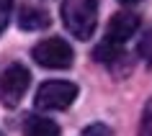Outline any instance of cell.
<instances>
[{
    "label": "cell",
    "mask_w": 152,
    "mask_h": 136,
    "mask_svg": "<svg viewBox=\"0 0 152 136\" xmlns=\"http://www.w3.org/2000/svg\"><path fill=\"white\" fill-rule=\"evenodd\" d=\"M137 28H139V16H134V13H116L111 18L108 28H106V39L93 51L96 62H103V64L116 62L124 54V44L137 33Z\"/></svg>",
    "instance_id": "obj_1"
},
{
    "label": "cell",
    "mask_w": 152,
    "mask_h": 136,
    "mask_svg": "<svg viewBox=\"0 0 152 136\" xmlns=\"http://www.w3.org/2000/svg\"><path fill=\"white\" fill-rule=\"evenodd\" d=\"M62 23L80 41H88L98 26V0H62Z\"/></svg>",
    "instance_id": "obj_2"
},
{
    "label": "cell",
    "mask_w": 152,
    "mask_h": 136,
    "mask_svg": "<svg viewBox=\"0 0 152 136\" xmlns=\"http://www.w3.org/2000/svg\"><path fill=\"white\" fill-rule=\"evenodd\" d=\"M77 98V85L67 80H49L44 85H39L34 103L39 111H64L70 108Z\"/></svg>",
    "instance_id": "obj_3"
},
{
    "label": "cell",
    "mask_w": 152,
    "mask_h": 136,
    "mask_svg": "<svg viewBox=\"0 0 152 136\" xmlns=\"http://www.w3.org/2000/svg\"><path fill=\"white\" fill-rule=\"evenodd\" d=\"M34 62L47 67V69H67L72 64V46L59 36H52V39L39 41L31 51Z\"/></svg>",
    "instance_id": "obj_4"
},
{
    "label": "cell",
    "mask_w": 152,
    "mask_h": 136,
    "mask_svg": "<svg viewBox=\"0 0 152 136\" xmlns=\"http://www.w3.org/2000/svg\"><path fill=\"white\" fill-rule=\"evenodd\" d=\"M28 82H31V75L23 64H10L5 75H3V82H0V100L5 108H16L21 100H23L26 90H28Z\"/></svg>",
    "instance_id": "obj_5"
},
{
    "label": "cell",
    "mask_w": 152,
    "mask_h": 136,
    "mask_svg": "<svg viewBox=\"0 0 152 136\" xmlns=\"http://www.w3.org/2000/svg\"><path fill=\"white\" fill-rule=\"evenodd\" d=\"M23 136H59V126L44 116H28L23 126Z\"/></svg>",
    "instance_id": "obj_6"
},
{
    "label": "cell",
    "mask_w": 152,
    "mask_h": 136,
    "mask_svg": "<svg viewBox=\"0 0 152 136\" xmlns=\"http://www.w3.org/2000/svg\"><path fill=\"white\" fill-rule=\"evenodd\" d=\"M18 26L26 28V31L44 28V26H49V13H47L44 8H36V5H23L21 18H18Z\"/></svg>",
    "instance_id": "obj_7"
},
{
    "label": "cell",
    "mask_w": 152,
    "mask_h": 136,
    "mask_svg": "<svg viewBox=\"0 0 152 136\" xmlns=\"http://www.w3.org/2000/svg\"><path fill=\"white\" fill-rule=\"evenodd\" d=\"M137 51H139V56H142L144 62L152 67V31H147L142 39H139V46H137Z\"/></svg>",
    "instance_id": "obj_8"
},
{
    "label": "cell",
    "mask_w": 152,
    "mask_h": 136,
    "mask_svg": "<svg viewBox=\"0 0 152 136\" xmlns=\"http://www.w3.org/2000/svg\"><path fill=\"white\" fill-rule=\"evenodd\" d=\"M139 136H152V98L144 105L142 113V126H139Z\"/></svg>",
    "instance_id": "obj_9"
},
{
    "label": "cell",
    "mask_w": 152,
    "mask_h": 136,
    "mask_svg": "<svg viewBox=\"0 0 152 136\" xmlns=\"http://www.w3.org/2000/svg\"><path fill=\"white\" fill-rule=\"evenodd\" d=\"M10 10H13V0H0V33L5 31V26H8Z\"/></svg>",
    "instance_id": "obj_10"
},
{
    "label": "cell",
    "mask_w": 152,
    "mask_h": 136,
    "mask_svg": "<svg viewBox=\"0 0 152 136\" xmlns=\"http://www.w3.org/2000/svg\"><path fill=\"white\" fill-rule=\"evenodd\" d=\"M80 136H113V134H111V128L103 126V123H90Z\"/></svg>",
    "instance_id": "obj_11"
},
{
    "label": "cell",
    "mask_w": 152,
    "mask_h": 136,
    "mask_svg": "<svg viewBox=\"0 0 152 136\" xmlns=\"http://www.w3.org/2000/svg\"><path fill=\"white\" fill-rule=\"evenodd\" d=\"M119 3H124V5H137V3H142V0H119Z\"/></svg>",
    "instance_id": "obj_12"
},
{
    "label": "cell",
    "mask_w": 152,
    "mask_h": 136,
    "mask_svg": "<svg viewBox=\"0 0 152 136\" xmlns=\"http://www.w3.org/2000/svg\"><path fill=\"white\" fill-rule=\"evenodd\" d=\"M0 136H3V134H0Z\"/></svg>",
    "instance_id": "obj_13"
}]
</instances>
